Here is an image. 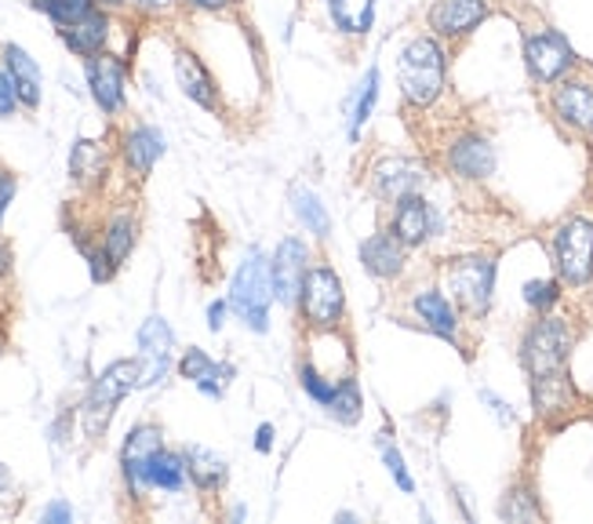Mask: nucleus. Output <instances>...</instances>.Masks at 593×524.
I'll list each match as a JSON object with an SVG mask.
<instances>
[{
  "mask_svg": "<svg viewBox=\"0 0 593 524\" xmlns=\"http://www.w3.org/2000/svg\"><path fill=\"white\" fill-rule=\"evenodd\" d=\"M139 379H143V361H113L110 368L102 371L99 379H95V387L88 393V401H84V434L91 437V441H99L106 434V426L113 419V409L128 398L132 390H139Z\"/></svg>",
  "mask_w": 593,
  "mask_h": 524,
  "instance_id": "obj_3",
  "label": "nucleus"
},
{
  "mask_svg": "<svg viewBox=\"0 0 593 524\" xmlns=\"http://www.w3.org/2000/svg\"><path fill=\"white\" fill-rule=\"evenodd\" d=\"M568 350H571V331H568L565 320H560V317L535 320V328L528 331L524 346H521L524 368H528V376H532V382L565 376Z\"/></svg>",
  "mask_w": 593,
  "mask_h": 524,
  "instance_id": "obj_4",
  "label": "nucleus"
},
{
  "mask_svg": "<svg viewBox=\"0 0 593 524\" xmlns=\"http://www.w3.org/2000/svg\"><path fill=\"white\" fill-rule=\"evenodd\" d=\"M554 255L557 270L565 277V284L582 288L593 281V222L571 219L557 230L554 237Z\"/></svg>",
  "mask_w": 593,
  "mask_h": 524,
  "instance_id": "obj_6",
  "label": "nucleus"
},
{
  "mask_svg": "<svg viewBox=\"0 0 593 524\" xmlns=\"http://www.w3.org/2000/svg\"><path fill=\"white\" fill-rule=\"evenodd\" d=\"M444 77H448V51H444L441 37L419 34L411 37L397 56V84L400 99L416 110H427L441 99Z\"/></svg>",
  "mask_w": 593,
  "mask_h": 524,
  "instance_id": "obj_1",
  "label": "nucleus"
},
{
  "mask_svg": "<svg viewBox=\"0 0 593 524\" xmlns=\"http://www.w3.org/2000/svg\"><path fill=\"white\" fill-rule=\"evenodd\" d=\"M489 19V0H433L427 26L441 40H462Z\"/></svg>",
  "mask_w": 593,
  "mask_h": 524,
  "instance_id": "obj_10",
  "label": "nucleus"
},
{
  "mask_svg": "<svg viewBox=\"0 0 593 524\" xmlns=\"http://www.w3.org/2000/svg\"><path fill=\"white\" fill-rule=\"evenodd\" d=\"M8 270V252H4V244H0V273Z\"/></svg>",
  "mask_w": 593,
  "mask_h": 524,
  "instance_id": "obj_48",
  "label": "nucleus"
},
{
  "mask_svg": "<svg viewBox=\"0 0 593 524\" xmlns=\"http://www.w3.org/2000/svg\"><path fill=\"white\" fill-rule=\"evenodd\" d=\"M292 208H295V216H299V222L313 233V237L324 241L328 233H332V219H328L321 197H317L310 186H295L292 190Z\"/></svg>",
  "mask_w": 593,
  "mask_h": 524,
  "instance_id": "obj_30",
  "label": "nucleus"
},
{
  "mask_svg": "<svg viewBox=\"0 0 593 524\" xmlns=\"http://www.w3.org/2000/svg\"><path fill=\"white\" fill-rule=\"evenodd\" d=\"M40 517H45L48 524H70L73 521V510L66 507V502H51V507L40 513Z\"/></svg>",
  "mask_w": 593,
  "mask_h": 524,
  "instance_id": "obj_41",
  "label": "nucleus"
},
{
  "mask_svg": "<svg viewBox=\"0 0 593 524\" xmlns=\"http://www.w3.org/2000/svg\"><path fill=\"white\" fill-rule=\"evenodd\" d=\"M172 350H175V336L168 328L164 317H146L139 328V361H143V379L139 390L157 387L168 368H172Z\"/></svg>",
  "mask_w": 593,
  "mask_h": 524,
  "instance_id": "obj_12",
  "label": "nucleus"
},
{
  "mask_svg": "<svg viewBox=\"0 0 593 524\" xmlns=\"http://www.w3.org/2000/svg\"><path fill=\"white\" fill-rule=\"evenodd\" d=\"M102 248L113 259V266H121L124 259H128L132 248H135V219L124 216V211L121 216H113V222L102 233Z\"/></svg>",
  "mask_w": 593,
  "mask_h": 524,
  "instance_id": "obj_31",
  "label": "nucleus"
},
{
  "mask_svg": "<svg viewBox=\"0 0 593 524\" xmlns=\"http://www.w3.org/2000/svg\"><path fill=\"white\" fill-rule=\"evenodd\" d=\"M26 4H29V8H37V12H45V4H48V0H26Z\"/></svg>",
  "mask_w": 593,
  "mask_h": 524,
  "instance_id": "obj_49",
  "label": "nucleus"
},
{
  "mask_svg": "<svg viewBox=\"0 0 593 524\" xmlns=\"http://www.w3.org/2000/svg\"><path fill=\"white\" fill-rule=\"evenodd\" d=\"M99 8H121V4H128V0H95Z\"/></svg>",
  "mask_w": 593,
  "mask_h": 524,
  "instance_id": "obj_47",
  "label": "nucleus"
},
{
  "mask_svg": "<svg viewBox=\"0 0 593 524\" xmlns=\"http://www.w3.org/2000/svg\"><path fill=\"white\" fill-rule=\"evenodd\" d=\"M175 81L178 88L189 102H197L200 110H219V88H215V77L208 73V66L200 62L189 48H178L175 51Z\"/></svg>",
  "mask_w": 593,
  "mask_h": 524,
  "instance_id": "obj_16",
  "label": "nucleus"
},
{
  "mask_svg": "<svg viewBox=\"0 0 593 524\" xmlns=\"http://www.w3.org/2000/svg\"><path fill=\"white\" fill-rule=\"evenodd\" d=\"M226 309H230V303H211L208 306V328L211 331H222V325H226Z\"/></svg>",
  "mask_w": 593,
  "mask_h": 524,
  "instance_id": "obj_43",
  "label": "nucleus"
},
{
  "mask_svg": "<svg viewBox=\"0 0 593 524\" xmlns=\"http://www.w3.org/2000/svg\"><path fill=\"white\" fill-rule=\"evenodd\" d=\"M383 463H386V470H390V477L397 480V488L400 491H416V480H411V474H408V466H405V455L397 452L394 444H383Z\"/></svg>",
  "mask_w": 593,
  "mask_h": 524,
  "instance_id": "obj_35",
  "label": "nucleus"
},
{
  "mask_svg": "<svg viewBox=\"0 0 593 524\" xmlns=\"http://www.w3.org/2000/svg\"><path fill=\"white\" fill-rule=\"evenodd\" d=\"M557 121L568 124L571 132L593 135V84L590 81H560L549 95Z\"/></svg>",
  "mask_w": 593,
  "mask_h": 524,
  "instance_id": "obj_14",
  "label": "nucleus"
},
{
  "mask_svg": "<svg viewBox=\"0 0 593 524\" xmlns=\"http://www.w3.org/2000/svg\"><path fill=\"white\" fill-rule=\"evenodd\" d=\"M106 168H110V154H106L102 143H91V138H81L70 149V175L77 186H95L102 183Z\"/></svg>",
  "mask_w": 593,
  "mask_h": 524,
  "instance_id": "obj_25",
  "label": "nucleus"
},
{
  "mask_svg": "<svg viewBox=\"0 0 593 524\" xmlns=\"http://www.w3.org/2000/svg\"><path fill=\"white\" fill-rule=\"evenodd\" d=\"M186 477H189V466H186V455H175L161 448L153 455L150 470H146V488H161V491H183L186 488Z\"/></svg>",
  "mask_w": 593,
  "mask_h": 524,
  "instance_id": "obj_28",
  "label": "nucleus"
},
{
  "mask_svg": "<svg viewBox=\"0 0 593 524\" xmlns=\"http://www.w3.org/2000/svg\"><path fill=\"white\" fill-rule=\"evenodd\" d=\"M448 168L462 179H489L495 171V149L481 135H459L448 146Z\"/></svg>",
  "mask_w": 593,
  "mask_h": 524,
  "instance_id": "obj_19",
  "label": "nucleus"
},
{
  "mask_svg": "<svg viewBox=\"0 0 593 524\" xmlns=\"http://www.w3.org/2000/svg\"><path fill=\"white\" fill-rule=\"evenodd\" d=\"M121 157L135 175H150L157 160L164 157V135L153 124H139L121 138Z\"/></svg>",
  "mask_w": 593,
  "mask_h": 524,
  "instance_id": "obj_21",
  "label": "nucleus"
},
{
  "mask_svg": "<svg viewBox=\"0 0 593 524\" xmlns=\"http://www.w3.org/2000/svg\"><path fill=\"white\" fill-rule=\"evenodd\" d=\"M88 263H91V281H110V277H113V270H116V266H113V259H110V255H106V248H99V252H88Z\"/></svg>",
  "mask_w": 593,
  "mask_h": 524,
  "instance_id": "obj_38",
  "label": "nucleus"
},
{
  "mask_svg": "<svg viewBox=\"0 0 593 524\" xmlns=\"http://www.w3.org/2000/svg\"><path fill=\"white\" fill-rule=\"evenodd\" d=\"M422 168L408 157H383L372 168V190L383 200H400L422 190Z\"/></svg>",
  "mask_w": 593,
  "mask_h": 524,
  "instance_id": "obj_15",
  "label": "nucleus"
},
{
  "mask_svg": "<svg viewBox=\"0 0 593 524\" xmlns=\"http://www.w3.org/2000/svg\"><path fill=\"white\" fill-rule=\"evenodd\" d=\"M110 34H113V19L106 15V8H95L91 15H84L81 23H73L66 29H59L62 45H66L77 59H91V56H102L106 45H110Z\"/></svg>",
  "mask_w": 593,
  "mask_h": 524,
  "instance_id": "obj_17",
  "label": "nucleus"
},
{
  "mask_svg": "<svg viewBox=\"0 0 593 524\" xmlns=\"http://www.w3.org/2000/svg\"><path fill=\"white\" fill-rule=\"evenodd\" d=\"M361 409H365V401H361V387H357V379H338V390H335L332 404H328V415L338 419L343 426H354L357 419H361Z\"/></svg>",
  "mask_w": 593,
  "mask_h": 524,
  "instance_id": "obj_32",
  "label": "nucleus"
},
{
  "mask_svg": "<svg viewBox=\"0 0 593 524\" xmlns=\"http://www.w3.org/2000/svg\"><path fill=\"white\" fill-rule=\"evenodd\" d=\"M186 466H189V477L200 491H215L226 485V459L215 455L211 448L205 444H189L186 448Z\"/></svg>",
  "mask_w": 593,
  "mask_h": 524,
  "instance_id": "obj_27",
  "label": "nucleus"
},
{
  "mask_svg": "<svg viewBox=\"0 0 593 524\" xmlns=\"http://www.w3.org/2000/svg\"><path fill=\"white\" fill-rule=\"evenodd\" d=\"M299 379H302V390L310 393V398L321 404V409H328V404H332L335 390H338V379H324L313 365H302Z\"/></svg>",
  "mask_w": 593,
  "mask_h": 524,
  "instance_id": "obj_34",
  "label": "nucleus"
},
{
  "mask_svg": "<svg viewBox=\"0 0 593 524\" xmlns=\"http://www.w3.org/2000/svg\"><path fill=\"white\" fill-rule=\"evenodd\" d=\"M481 401H484V404H492V412H499V419H503V423H510V419H514V415L506 412V404H503L499 398H492L489 390H481Z\"/></svg>",
  "mask_w": 593,
  "mask_h": 524,
  "instance_id": "obj_45",
  "label": "nucleus"
},
{
  "mask_svg": "<svg viewBox=\"0 0 593 524\" xmlns=\"http://www.w3.org/2000/svg\"><path fill=\"white\" fill-rule=\"evenodd\" d=\"M310 270V248L299 237H284L277 244L270 259V273H273V298H281V306L299 303L302 292V277Z\"/></svg>",
  "mask_w": 593,
  "mask_h": 524,
  "instance_id": "obj_11",
  "label": "nucleus"
},
{
  "mask_svg": "<svg viewBox=\"0 0 593 524\" xmlns=\"http://www.w3.org/2000/svg\"><path fill=\"white\" fill-rule=\"evenodd\" d=\"M178 371H183V379H189L200 393H208V398H222L233 379V368L230 365H215L205 350H186L183 361H178Z\"/></svg>",
  "mask_w": 593,
  "mask_h": 524,
  "instance_id": "obj_22",
  "label": "nucleus"
},
{
  "mask_svg": "<svg viewBox=\"0 0 593 524\" xmlns=\"http://www.w3.org/2000/svg\"><path fill=\"white\" fill-rule=\"evenodd\" d=\"M132 8H139V12H146V15H161V12H168V8H175V0H128Z\"/></svg>",
  "mask_w": 593,
  "mask_h": 524,
  "instance_id": "obj_42",
  "label": "nucleus"
},
{
  "mask_svg": "<svg viewBox=\"0 0 593 524\" xmlns=\"http://www.w3.org/2000/svg\"><path fill=\"white\" fill-rule=\"evenodd\" d=\"M361 266L379 281L386 277H397L400 266H405V244H400L394 233H372L361 244Z\"/></svg>",
  "mask_w": 593,
  "mask_h": 524,
  "instance_id": "obj_23",
  "label": "nucleus"
},
{
  "mask_svg": "<svg viewBox=\"0 0 593 524\" xmlns=\"http://www.w3.org/2000/svg\"><path fill=\"white\" fill-rule=\"evenodd\" d=\"M95 8H99L95 0H48V4H45V15H48L59 29H66V26H73V23H81L84 15H91Z\"/></svg>",
  "mask_w": 593,
  "mask_h": 524,
  "instance_id": "obj_33",
  "label": "nucleus"
},
{
  "mask_svg": "<svg viewBox=\"0 0 593 524\" xmlns=\"http://www.w3.org/2000/svg\"><path fill=\"white\" fill-rule=\"evenodd\" d=\"M270 303H273V273L267 252L251 248L248 259L240 263V270L233 273L230 284V306L237 309V317L245 320L251 331L270 328Z\"/></svg>",
  "mask_w": 593,
  "mask_h": 524,
  "instance_id": "obj_2",
  "label": "nucleus"
},
{
  "mask_svg": "<svg viewBox=\"0 0 593 524\" xmlns=\"http://www.w3.org/2000/svg\"><path fill=\"white\" fill-rule=\"evenodd\" d=\"M15 175L12 171H4L0 168V222H4V211H8V205H12V197H15Z\"/></svg>",
  "mask_w": 593,
  "mask_h": 524,
  "instance_id": "obj_39",
  "label": "nucleus"
},
{
  "mask_svg": "<svg viewBox=\"0 0 593 524\" xmlns=\"http://www.w3.org/2000/svg\"><path fill=\"white\" fill-rule=\"evenodd\" d=\"M4 70H8V77H12L15 84V95H18V102L26 106V110H37L40 106V66H37V59L29 56L26 48H18V45H4Z\"/></svg>",
  "mask_w": 593,
  "mask_h": 524,
  "instance_id": "obj_20",
  "label": "nucleus"
},
{
  "mask_svg": "<svg viewBox=\"0 0 593 524\" xmlns=\"http://www.w3.org/2000/svg\"><path fill=\"white\" fill-rule=\"evenodd\" d=\"M8 485H12V474H8V466L0 463V491H8Z\"/></svg>",
  "mask_w": 593,
  "mask_h": 524,
  "instance_id": "obj_46",
  "label": "nucleus"
},
{
  "mask_svg": "<svg viewBox=\"0 0 593 524\" xmlns=\"http://www.w3.org/2000/svg\"><path fill=\"white\" fill-rule=\"evenodd\" d=\"M379 102V66H372L365 73V81L357 84V95L354 102H349V138H361V127L372 121V110Z\"/></svg>",
  "mask_w": 593,
  "mask_h": 524,
  "instance_id": "obj_29",
  "label": "nucleus"
},
{
  "mask_svg": "<svg viewBox=\"0 0 593 524\" xmlns=\"http://www.w3.org/2000/svg\"><path fill=\"white\" fill-rule=\"evenodd\" d=\"M194 12H208V15H222V12H230V8H237L240 0H186Z\"/></svg>",
  "mask_w": 593,
  "mask_h": 524,
  "instance_id": "obj_40",
  "label": "nucleus"
},
{
  "mask_svg": "<svg viewBox=\"0 0 593 524\" xmlns=\"http://www.w3.org/2000/svg\"><path fill=\"white\" fill-rule=\"evenodd\" d=\"M84 77H88L95 106H99L106 117L124 110V99H128V70H124L121 59L110 56V51L84 59Z\"/></svg>",
  "mask_w": 593,
  "mask_h": 524,
  "instance_id": "obj_9",
  "label": "nucleus"
},
{
  "mask_svg": "<svg viewBox=\"0 0 593 524\" xmlns=\"http://www.w3.org/2000/svg\"><path fill=\"white\" fill-rule=\"evenodd\" d=\"M524 62L539 84H560L568 77V70L576 66V51H571L565 34L539 29V34L524 37Z\"/></svg>",
  "mask_w": 593,
  "mask_h": 524,
  "instance_id": "obj_7",
  "label": "nucleus"
},
{
  "mask_svg": "<svg viewBox=\"0 0 593 524\" xmlns=\"http://www.w3.org/2000/svg\"><path fill=\"white\" fill-rule=\"evenodd\" d=\"M18 95H15V84H12V77H8V70L0 66V121H8V117H15V110H18Z\"/></svg>",
  "mask_w": 593,
  "mask_h": 524,
  "instance_id": "obj_37",
  "label": "nucleus"
},
{
  "mask_svg": "<svg viewBox=\"0 0 593 524\" xmlns=\"http://www.w3.org/2000/svg\"><path fill=\"white\" fill-rule=\"evenodd\" d=\"M299 303H302L306 325H310L313 331L338 328V320H343V309H346V292H343V281H338V273L332 270V266L317 263V266L306 270Z\"/></svg>",
  "mask_w": 593,
  "mask_h": 524,
  "instance_id": "obj_5",
  "label": "nucleus"
},
{
  "mask_svg": "<svg viewBox=\"0 0 593 524\" xmlns=\"http://www.w3.org/2000/svg\"><path fill=\"white\" fill-rule=\"evenodd\" d=\"M390 233L405 244V248H416L433 233V211L419 194L394 200V216H390Z\"/></svg>",
  "mask_w": 593,
  "mask_h": 524,
  "instance_id": "obj_18",
  "label": "nucleus"
},
{
  "mask_svg": "<svg viewBox=\"0 0 593 524\" xmlns=\"http://www.w3.org/2000/svg\"><path fill=\"white\" fill-rule=\"evenodd\" d=\"M524 303L543 314V309H549L557 303V284L554 281H528L524 284Z\"/></svg>",
  "mask_w": 593,
  "mask_h": 524,
  "instance_id": "obj_36",
  "label": "nucleus"
},
{
  "mask_svg": "<svg viewBox=\"0 0 593 524\" xmlns=\"http://www.w3.org/2000/svg\"><path fill=\"white\" fill-rule=\"evenodd\" d=\"M328 19L343 37L361 40L372 34L375 26V0H324Z\"/></svg>",
  "mask_w": 593,
  "mask_h": 524,
  "instance_id": "obj_24",
  "label": "nucleus"
},
{
  "mask_svg": "<svg viewBox=\"0 0 593 524\" xmlns=\"http://www.w3.org/2000/svg\"><path fill=\"white\" fill-rule=\"evenodd\" d=\"M164 448V437L157 426H135L128 434V441L121 448V470H124V480H128L132 496H143L146 491V470H150L153 455Z\"/></svg>",
  "mask_w": 593,
  "mask_h": 524,
  "instance_id": "obj_13",
  "label": "nucleus"
},
{
  "mask_svg": "<svg viewBox=\"0 0 593 524\" xmlns=\"http://www.w3.org/2000/svg\"><path fill=\"white\" fill-rule=\"evenodd\" d=\"M448 288L470 314H489L492 288H495V263L484 255H466L448 266Z\"/></svg>",
  "mask_w": 593,
  "mask_h": 524,
  "instance_id": "obj_8",
  "label": "nucleus"
},
{
  "mask_svg": "<svg viewBox=\"0 0 593 524\" xmlns=\"http://www.w3.org/2000/svg\"><path fill=\"white\" fill-rule=\"evenodd\" d=\"M256 448H259L262 455H267L270 448H273V426L270 423H262L259 430H256Z\"/></svg>",
  "mask_w": 593,
  "mask_h": 524,
  "instance_id": "obj_44",
  "label": "nucleus"
},
{
  "mask_svg": "<svg viewBox=\"0 0 593 524\" xmlns=\"http://www.w3.org/2000/svg\"><path fill=\"white\" fill-rule=\"evenodd\" d=\"M416 314L419 320L427 325L430 331H437L441 339H455V331H459V317H455L452 303L444 298L441 292H433V288H427V292L416 295Z\"/></svg>",
  "mask_w": 593,
  "mask_h": 524,
  "instance_id": "obj_26",
  "label": "nucleus"
}]
</instances>
